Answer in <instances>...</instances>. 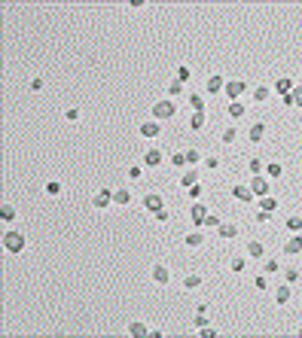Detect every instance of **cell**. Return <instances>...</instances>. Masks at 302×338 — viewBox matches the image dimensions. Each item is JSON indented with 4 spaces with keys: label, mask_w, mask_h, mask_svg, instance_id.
I'll list each match as a JSON object with an SVG mask.
<instances>
[{
    "label": "cell",
    "mask_w": 302,
    "mask_h": 338,
    "mask_svg": "<svg viewBox=\"0 0 302 338\" xmlns=\"http://www.w3.org/2000/svg\"><path fill=\"white\" fill-rule=\"evenodd\" d=\"M174 116H177V101H171V98H159V101L153 104V119L165 122V119H174Z\"/></svg>",
    "instance_id": "1"
},
{
    "label": "cell",
    "mask_w": 302,
    "mask_h": 338,
    "mask_svg": "<svg viewBox=\"0 0 302 338\" xmlns=\"http://www.w3.org/2000/svg\"><path fill=\"white\" fill-rule=\"evenodd\" d=\"M25 244H28V238H25V232H19V229H10V232L4 235V250L13 253V256H19V253L25 250Z\"/></svg>",
    "instance_id": "2"
},
{
    "label": "cell",
    "mask_w": 302,
    "mask_h": 338,
    "mask_svg": "<svg viewBox=\"0 0 302 338\" xmlns=\"http://www.w3.org/2000/svg\"><path fill=\"white\" fill-rule=\"evenodd\" d=\"M211 210H208V204L205 201H193V207H190V222H193V229H205V216H208Z\"/></svg>",
    "instance_id": "3"
},
{
    "label": "cell",
    "mask_w": 302,
    "mask_h": 338,
    "mask_svg": "<svg viewBox=\"0 0 302 338\" xmlns=\"http://www.w3.org/2000/svg\"><path fill=\"white\" fill-rule=\"evenodd\" d=\"M247 186L253 189V195H256V198H262V195H269V192H272V180H269L266 174L250 177V183H247Z\"/></svg>",
    "instance_id": "4"
},
{
    "label": "cell",
    "mask_w": 302,
    "mask_h": 338,
    "mask_svg": "<svg viewBox=\"0 0 302 338\" xmlns=\"http://www.w3.org/2000/svg\"><path fill=\"white\" fill-rule=\"evenodd\" d=\"M238 235H241V229H238V222H232V219H223L217 225V238L220 241H235Z\"/></svg>",
    "instance_id": "5"
},
{
    "label": "cell",
    "mask_w": 302,
    "mask_h": 338,
    "mask_svg": "<svg viewBox=\"0 0 302 338\" xmlns=\"http://www.w3.org/2000/svg\"><path fill=\"white\" fill-rule=\"evenodd\" d=\"M137 134H140L143 140H156V137L162 134V122H159V119H149V122H140V125H137Z\"/></svg>",
    "instance_id": "6"
},
{
    "label": "cell",
    "mask_w": 302,
    "mask_h": 338,
    "mask_svg": "<svg viewBox=\"0 0 302 338\" xmlns=\"http://www.w3.org/2000/svg\"><path fill=\"white\" fill-rule=\"evenodd\" d=\"M244 92H247V83L244 80H226V98H229V101H241L244 98Z\"/></svg>",
    "instance_id": "7"
},
{
    "label": "cell",
    "mask_w": 302,
    "mask_h": 338,
    "mask_svg": "<svg viewBox=\"0 0 302 338\" xmlns=\"http://www.w3.org/2000/svg\"><path fill=\"white\" fill-rule=\"evenodd\" d=\"M162 162H165V153H162V149L159 146H149L146 149V153H143V168H162Z\"/></svg>",
    "instance_id": "8"
},
{
    "label": "cell",
    "mask_w": 302,
    "mask_h": 338,
    "mask_svg": "<svg viewBox=\"0 0 302 338\" xmlns=\"http://www.w3.org/2000/svg\"><path fill=\"white\" fill-rule=\"evenodd\" d=\"M281 253H284V256H299V253H302V232H293V235L281 244Z\"/></svg>",
    "instance_id": "9"
},
{
    "label": "cell",
    "mask_w": 302,
    "mask_h": 338,
    "mask_svg": "<svg viewBox=\"0 0 302 338\" xmlns=\"http://www.w3.org/2000/svg\"><path fill=\"white\" fill-rule=\"evenodd\" d=\"M244 253H247V259L259 262V259H266V244H262L259 238H250V241L244 244Z\"/></svg>",
    "instance_id": "10"
},
{
    "label": "cell",
    "mask_w": 302,
    "mask_h": 338,
    "mask_svg": "<svg viewBox=\"0 0 302 338\" xmlns=\"http://www.w3.org/2000/svg\"><path fill=\"white\" fill-rule=\"evenodd\" d=\"M232 198L241 201V204H253L256 195H253V189H250L247 183H235V186H232Z\"/></svg>",
    "instance_id": "11"
},
{
    "label": "cell",
    "mask_w": 302,
    "mask_h": 338,
    "mask_svg": "<svg viewBox=\"0 0 302 338\" xmlns=\"http://www.w3.org/2000/svg\"><path fill=\"white\" fill-rule=\"evenodd\" d=\"M183 244L190 247V250H202V247L208 244V238H205V232H202V229H193V232H186V235H183Z\"/></svg>",
    "instance_id": "12"
},
{
    "label": "cell",
    "mask_w": 302,
    "mask_h": 338,
    "mask_svg": "<svg viewBox=\"0 0 302 338\" xmlns=\"http://www.w3.org/2000/svg\"><path fill=\"white\" fill-rule=\"evenodd\" d=\"M205 92L208 95H223L226 92V77H223V73H211L208 83H205Z\"/></svg>",
    "instance_id": "13"
},
{
    "label": "cell",
    "mask_w": 302,
    "mask_h": 338,
    "mask_svg": "<svg viewBox=\"0 0 302 338\" xmlns=\"http://www.w3.org/2000/svg\"><path fill=\"white\" fill-rule=\"evenodd\" d=\"M153 283H159V286L171 283V268L165 265V262H156V265H153Z\"/></svg>",
    "instance_id": "14"
},
{
    "label": "cell",
    "mask_w": 302,
    "mask_h": 338,
    "mask_svg": "<svg viewBox=\"0 0 302 338\" xmlns=\"http://www.w3.org/2000/svg\"><path fill=\"white\" fill-rule=\"evenodd\" d=\"M110 204H113V189H107V186H104V189L92 198V207H95V210H107Z\"/></svg>",
    "instance_id": "15"
},
{
    "label": "cell",
    "mask_w": 302,
    "mask_h": 338,
    "mask_svg": "<svg viewBox=\"0 0 302 338\" xmlns=\"http://www.w3.org/2000/svg\"><path fill=\"white\" fill-rule=\"evenodd\" d=\"M131 189L128 186H116V189H113V204H119V207H128L131 204Z\"/></svg>",
    "instance_id": "16"
},
{
    "label": "cell",
    "mask_w": 302,
    "mask_h": 338,
    "mask_svg": "<svg viewBox=\"0 0 302 338\" xmlns=\"http://www.w3.org/2000/svg\"><path fill=\"white\" fill-rule=\"evenodd\" d=\"M143 207H146L149 213H156V210L165 207V198H162L159 192H146V195H143Z\"/></svg>",
    "instance_id": "17"
},
{
    "label": "cell",
    "mask_w": 302,
    "mask_h": 338,
    "mask_svg": "<svg viewBox=\"0 0 302 338\" xmlns=\"http://www.w3.org/2000/svg\"><path fill=\"white\" fill-rule=\"evenodd\" d=\"M275 302H278L281 308L293 302V286H290V283H278V289H275Z\"/></svg>",
    "instance_id": "18"
},
{
    "label": "cell",
    "mask_w": 302,
    "mask_h": 338,
    "mask_svg": "<svg viewBox=\"0 0 302 338\" xmlns=\"http://www.w3.org/2000/svg\"><path fill=\"white\" fill-rule=\"evenodd\" d=\"M229 271H232V274H244V271H247V253H244V256H241V253L229 256Z\"/></svg>",
    "instance_id": "19"
},
{
    "label": "cell",
    "mask_w": 302,
    "mask_h": 338,
    "mask_svg": "<svg viewBox=\"0 0 302 338\" xmlns=\"http://www.w3.org/2000/svg\"><path fill=\"white\" fill-rule=\"evenodd\" d=\"M196 183H202V180H199V171L183 168V174H180V189H190V186H196Z\"/></svg>",
    "instance_id": "20"
},
{
    "label": "cell",
    "mask_w": 302,
    "mask_h": 338,
    "mask_svg": "<svg viewBox=\"0 0 302 338\" xmlns=\"http://www.w3.org/2000/svg\"><path fill=\"white\" fill-rule=\"evenodd\" d=\"M226 113H229V119H244L247 116V104L244 101H229V110Z\"/></svg>",
    "instance_id": "21"
},
{
    "label": "cell",
    "mask_w": 302,
    "mask_h": 338,
    "mask_svg": "<svg viewBox=\"0 0 302 338\" xmlns=\"http://www.w3.org/2000/svg\"><path fill=\"white\" fill-rule=\"evenodd\" d=\"M205 286V277L199 271H190V274H183V289H199Z\"/></svg>",
    "instance_id": "22"
},
{
    "label": "cell",
    "mask_w": 302,
    "mask_h": 338,
    "mask_svg": "<svg viewBox=\"0 0 302 338\" xmlns=\"http://www.w3.org/2000/svg\"><path fill=\"white\" fill-rule=\"evenodd\" d=\"M272 92H275L272 86H262V83H259V86H253V101H256V104H266V101L272 98Z\"/></svg>",
    "instance_id": "23"
},
{
    "label": "cell",
    "mask_w": 302,
    "mask_h": 338,
    "mask_svg": "<svg viewBox=\"0 0 302 338\" xmlns=\"http://www.w3.org/2000/svg\"><path fill=\"white\" fill-rule=\"evenodd\" d=\"M208 128V113H193V119H190V131H205Z\"/></svg>",
    "instance_id": "24"
},
{
    "label": "cell",
    "mask_w": 302,
    "mask_h": 338,
    "mask_svg": "<svg viewBox=\"0 0 302 338\" xmlns=\"http://www.w3.org/2000/svg\"><path fill=\"white\" fill-rule=\"evenodd\" d=\"M262 137H266V122H253L250 131H247V140H250V143H259Z\"/></svg>",
    "instance_id": "25"
},
{
    "label": "cell",
    "mask_w": 302,
    "mask_h": 338,
    "mask_svg": "<svg viewBox=\"0 0 302 338\" xmlns=\"http://www.w3.org/2000/svg\"><path fill=\"white\" fill-rule=\"evenodd\" d=\"M259 201V210H269V213H278V207H281V201L275 198V195H262V198H256Z\"/></svg>",
    "instance_id": "26"
},
{
    "label": "cell",
    "mask_w": 302,
    "mask_h": 338,
    "mask_svg": "<svg viewBox=\"0 0 302 338\" xmlns=\"http://www.w3.org/2000/svg\"><path fill=\"white\" fill-rule=\"evenodd\" d=\"M0 219H4V222H16V219H19V210H16V204H10V201H4V204H0Z\"/></svg>",
    "instance_id": "27"
},
{
    "label": "cell",
    "mask_w": 302,
    "mask_h": 338,
    "mask_svg": "<svg viewBox=\"0 0 302 338\" xmlns=\"http://www.w3.org/2000/svg\"><path fill=\"white\" fill-rule=\"evenodd\" d=\"M128 335H134V338H146V335H153V329H149L146 323H140V320H134V323L128 326Z\"/></svg>",
    "instance_id": "28"
},
{
    "label": "cell",
    "mask_w": 302,
    "mask_h": 338,
    "mask_svg": "<svg viewBox=\"0 0 302 338\" xmlns=\"http://www.w3.org/2000/svg\"><path fill=\"white\" fill-rule=\"evenodd\" d=\"M262 174H266L269 180H281L284 177V165L281 162H266V171H262Z\"/></svg>",
    "instance_id": "29"
},
{
    "label": "cell",
    "mask_w": 302,
    "mask_h": 338,
    "mask_svg": "<svg viewBox=\"0 0 302 338\" xmlns=\"http://www.w3.org/2000/svg\"><path fill=\"white\" fill-rule=\"evenodd\" d=\"M293 86H296V83H293L290 77H278V80H275V92H278V98H281V95H290V92H293Z\"/></svg>",
    "instance_id": "30"
},
{
    "label": "cell",
    "mask_w": 302,
    "mask_h": 338,
    "mask_svg": "<svg viewBox=\"0 0 302 338\" xmlns=\"http://www.w3.org/2000/svg\"><path fill=\"white\" fill-rule=\"evenodd\" d=\"M165 92H168V98H171V101H174V98H180V95H183V92H186V83H180V80H177V77H174V80H171V83H168V89H165Z\"/></svg>",
    "instance_id": "31"
},
{
    "label": "cell",
    "mask_w": 302,
    "mask_h": 338,
    "mask_svg": "<svg viewBox=\"0 0 302 338\" xmlns=\"http://www.w3.org/2000/svg\"><path fill=\"white\" fill-rule=\"evenodd\" d=\"M183 153H186V165H190V168H196V165H202V149H196V146H190V149H183Z\"/></svg>",
    "instance_id": "32"
},
{
    "label": "cell",
    "mask_w": 302,
    "mask_h": 338,
    "mask_svg": "<svg viewBox=\"0 0 302 338\" xmlns=\"http://www.w3.org/2000/svg\"><path fill=\"white\" fill-rule=\"evenodd\" d=\"M262 271H266V274H278V271H281L278 256H266V259H262Z\"/></svg>",
    "instance_id": "33"
},
{
    "label": "cell",
    "mask_w": 302,
    "mask_h": 338,
    "mask_svg": "<svg viewBox=\"0 0 302 338\" xmlns=\"http://www.w3.org/2000/svg\"><path fill=\"white\" fill-rule=\"evenodd\" d=\"M220 140H223L226 146H232V143L238 140V128H235V125H226V128H223V134H220Z\"/></svg>",
    "instance_id": "34"
},
{
    "label": "cell",
    "mask_w": 302,
    "mask_h": 338,
    "mask_svg": "<svg viewBox=\"0 0 302 338\" xmlns=\"http://www.w3.org/2000/svg\"><path fill=\"white\" fill-rule=\"evenodd\" d=\"M202 162H205V168H208V171H220V168H223V156H217V153H208Z\"/></svg>",
    "instance_id": "35"
},
{
    "label": "cell",
    "mask_w": 302,
    "mask_h": 338,
    "mask_svg": "<svg viewBox=\"0 0 302 338\" xmlns=\"http://www.w3.org/2000/svg\"><path fill=\"white\" fill-rule=\"evenodd\" d=\"M281 271H284V283H290V286H296V283L302 280V271L293 268V265H290V268H281Z\"/></svg>",
    "instance_id": "36"
},
{
    "label": "cell",
    "mask_w": 302,
    "mask_h": 338,
    "mask_svg": "<svg viewBox=\"0 0 302 338\" xmlns=\"http://www.w3.org/2000/svg\"><path fill=\"white\" fill-rule=\"evenodd\" d=\"M43 192H46V195H49V198H58V195H61V192H64V186H61V183H58V180H49V183H46V186H43Z\"/></svg>",
    "instance_id": "37"
},
{
    "label": "cell",
    "mask_w": 302,
    "mask_h": 338,
    "mask_svg": "<svg viewBox=\"0 0 302 338\" xmlns=\"http://www.w3.org/2000/svg\"><path fill=\"white\" fill-rule=\"evenodd\" d=\"M190 107L196 113H208V104H205V95H190Z\"/></svg>",
    "instance_id": "38"
},
{
    "label": "cell",
    "mask_w": 302,
    "mask_h": 338,
    "mask_svg": "<svg viewBox=\"0 0 302 338\" xmlns=\"http://www.w3.org/2000/svg\"><path fill=\"white\" fill-rule=\"evenodd\" d=\"M171 165H174L177 171H183V168H190V165H186V153H183V149H177V153H171Z\"/></svg>",
    "instance_id": "39"
},
{
    "label": "cell",
    "mask_w": 302,
    "mask_h": 338,
    "mask_svg": "<svg viewBox=\"0 0 302 338\" xmlns=\"http://www.w3.org/2000/svg\"><path fill=\"white\" fill-rule=\"evenodd\" d=\"M247 171H250V177H256V174H262V171H266V162L253 156V159L247 162Z\"/></svg>",
    "instance_id": "40"
},
{
    "label": "cell",
    "mask_w": 302,
    "mask_h": 338,
    "mask_svg": "<svg viewBox=\"0 0 302 338\" xmlns=\"http://www.w3.org/2000/svg\"><path fill=\"white\" fill-rule=\"evenodd\" d=\"M287 229H290V232H302V216H299V213H290V216H287Z\"/></svg>",
    "instance_id": "41"
},
{
    "label": "cell",
    "mask_w": 302,
    "mask_h": 338,
    "mask_svg": "<svg viewBox=\"0 0 302 338\" xmlns=\"http://www.w3.org/2000/svg\"><path fill=\"white\" fill-rule=\"evenodd\" d=\"M253 286H256L259 292H266V289H269V274H266V271L256 274V277H253Z\"/></svg>",
    "instance_id": "42"
},
{
    "label": "cell",
    "mask_w": 302,
    "mask_h": 338,
    "mask_svg": "<svg viewBox=\"0 0 302 338\" xmlns=\"http://www.w3.org/2000/svg\"><path fill=\"white\" fill-rule=\"evenodd\" d=\"M80 116H83L80 107H67V110H64V122H77Z\"/></svg>",
    "instance_id": "43"
},
{
    "label": "cell",
    "mask_w": 302,
    "mask_h": 338,
    "mask_svg": "<svg viewBox=\"0 0 302 338\" xmlns=\"http://www.w3.org/2000/svg\"><path fill=\"white\" fill-rule=\"evenodd\" d=\"M177 80H180V83H190V80H193V70L186 67V64H180V67H177Z\"/></svg>",
    "instance_id": "44"
},
{
    "label": "cell",
    "mask_w": 302,
    "mask_h": 338,
    "mask_svg": "<svg viewBox=\"0 0 302 338\" xmlns=\"http://www.w3.org/2000/svg\"><path fill=\"white\" fill-rule=\"evenodd\" d=\"M202 195H205V186H202V183L190 186V198H193V201H202Z\"/></svg>",
    "instance_id": "45"
},
{
    "label": "cell",
    "mask_w": 302,
    "mask_h": 338,
    "mask_svg": "<svg viewBox=\"0 0 302 338\" xmlns=\"http://www.w3.org/2000/svg\"><path fill=\"white\" fill-rule=\"evenodd\" d=\"M220 222H223V216H217V213H208V216H205V229H217Z\"/></svg>",
    "instance_id": "46"
},
{
    "label": "cell",
    "mask_w": 302,
    "mask_h": 338,
    "mask_svg": "<svg viewBox=\"0 0 302 338\" xmlns=\"http://www.w3.org/2000/svg\"><path fill=\"white\" fill-rule=\"evenodd\" d=\"M153 216H156V222H162V225H165V222H171V210H168V207H162V210H156Z\"/></svg>",
    "instance_id": "47"
},
{
    "label": "cell",
    "mask_w": 302,
    "mask_h": 338,
    "mask_svg": "<svg viewBox=\"0 0 302 338\" xmlns=\"http://www.w3.org/2000/svg\"><path fill=\"white\" fill-rule=\"evenodd\" d=\"M290 98H293V107H299V110H302V86H293Z\"/></svg>",
    "instance_id": "48"
},
{
    "label": "cell",
    "mask_w": 302,
    "mask_h": 338,
    "mask_svg": "<svg viewBox=\"0 0 302 338\" xmlns=\"http://www.w3.org/2000/svg\"><path fill=\"white\" fill-rule=\"evenodd\" d=\"M193 326H196V329H205V326H208V314H199V311H196V317H193Z\"/></svg>",
    "instance_id": "49"
},
{
    "label": "cell",
    "mask_w": 302,
    "mask_h": 338,
    "mask_svg": "<svg viewBox=\"0 0 302 338\" xmlns=\"http://www.w3.org/2000/svg\"><path fill=\"white\" fill-rule=\"evenodd\" d=\"M43 89H46V80L43 77H34L31 80V92H43Z\"/></svg>",
    "instance_id": "50"
},
{
    "label": "cell",
    "mask_w": 302,
    "mask_h": 338,
    "mask_svg": "<svg viewBox=\"0 0 302 338\" xmlns=\"http://www.w3.org/2000/svg\"><path fill=\"white\" fill-rule=\"evenodd\" d=\"M256 222H259V225H269V222H272V213H269V210H256Z\"/></svg>",
    "instance_id": "51"
},
{
    "label": "cell",
    "mask_w": 302,
    "mask_h": 338,
    "mask_svg": "<svg viewBox=\"0 0 302 338\" xmlns=\"http://www.w3.org/2000/svg\"><path fill=\"white\" fill-rule=\"evenodd\" d=\"M128 177H131V180H140V177H143V168H140V165H131V168H128Z\"/></svg>",
    "instance_id": "52"
},
{
    "label": "cell",
    "mask_w": 302,
    "mask_h": 338,
    "mask_svg": "<svg viewBox=\"0 0 302 338\" xmlns=\"http://www.w3.org/2000/svg\"><path fill=\"white\" fill-rule=\"evenodd\" d=\"M202 332V338H217V329H211V326H205V329H199Z\"/></svg>",
    "instance_id": "53"
},
{
    "label": "cell",
    "mask_w": 302,
    "mask_h": 338,
    "mask_svg": "<svg viewBox=\"0 0 302 338\" xmlns=\"http://www.w3.org/2000/svg\"><path fill=\"white\" fill-rule=\"evenodd\" d=\"M196 311H199V314H208L211 308H208V302H199V305H196Z\"/></svg>",
    "instance_id": "54"
},
{
    "label": "cell",
    "mask_w": 302,
    "mask_h": 338,
    "mask_svg": "<svg viewBox=\"0 0 302 338\" xmlns=\"http://www.w3.org/2000/svg\"><path fill=\"white\" fill-rule=\"evenodd\" d=\"M296 335H299V338H302V326H299V332H296Z\"/></svg>",
    "instance_id": "55"
}]
</instances>
